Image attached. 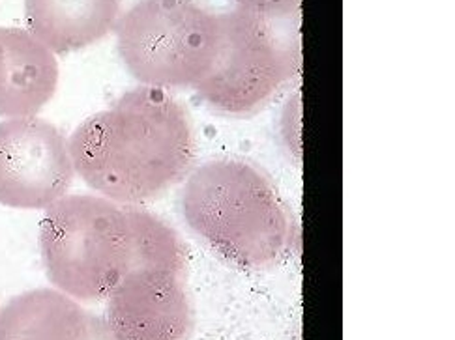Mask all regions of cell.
I'll return each instance as SVG.
<instances>
[{
    "label": "cell",
    "instance_id": "cell-5",
    "mask_svg": "<svg viewBox=\"0 0 455 340\" xmlns=\"http://www.w3.org/2000/svg\"><path fill=\"white\" fill-rule=\"evenodd\" d=\"M218 15V55L196 92L218 115L253 116L296 75L299 45L277 28L279 21L238 8Z\"/></svg>",
    "mask_w": 455,
    "mask_h": 340
},
{
    "label": "cell",
    "instance_id": "cell-9",
    "mask_svg": "<svg viewBox=\"0 0 455 340\" xmlns=\"http://www.w3.org/2000/svg\"><path fill=\"white\" fill-rule=\"evenodd\" d=\"M122 0H25L28 32L55 55H69L108 36L120 17Z\"/></svg>",
    "mask_w": 455,
    "mask_h": 340
},
{
    "label": "cell",
    "instance_id": "cell-4",
    "mask_svg": "<svg viewBox=\"0 0 455 340\" xmlns=\"http://www.w3.org/2000/svg\"><path fill=\"white\" fill-rule=\"evenodd\" d=\"M116 51L143 86L197 88L220 47V15L199 0H137L115 25Z\"/></svg>",
    "mask_w": 455,
    "mask_h": 340
},
{
    "label": "cell",
    "instance_id": "cell-11",
    "mask_svg": "<svg viewBox=\"0 0 455 340\" xmlns=\"http://www.w3.org/2000/svg\"><path fill=\"white\" fill-rule=\"evenodd\" d=\"M124 208L132 234V272H165L186 279L188 249L179 230L145 208Z\"/></svg>",
    "mask_w": 455,
    "mask_h": 340
},
{
    "label": "cell",
    "instance_id": "cell-6",
    "mask_svg": "<svg viewBox=\"0 0 455 340\" xmlns=\"http://www.w3.org/2000/svg\"><path fill=\"white\" fill-rule=\"evenodd\" d=\"M76 169L64 133L38 116L0 122V204L47 210L68 194Z\"/></svg>",
    "mask_w": 455,
    "mask_h": 340
},
{
    "label": "cell",
    "instance_id": "cell-10",
    "mask_svg": "<svg viewBox=\"0 0 455 340\" xmlns=\"http://www.w3.org/2000/svg\"><path fill=\"white\" fill-rule=\"evenodd\" d=\"M91 312L52 289L12 297L0 309V340H89Z\"/></svg>",
    "mask_w": 455,
    "mask_h": 340
},
{
    "label": "cell",
    "instance_id": "cell-12",
    "mask_svg": "<svg viewBox=\"0 0 455 340\" xmlns=\"http://www.w3.org/2000/svg\"><path fill=\"white\" fill-rule=\"evenodd\" d=\"M279 137L289 155L299 161L302 159V98L300 92L291 94L285 101L282 115H279Z\"/></svg>",
    "mask_w": 455,
    "mask_h": 340
},
{
    "label": "cell",
    "instance_id": "cell-1",
    "mask_svg": "<svg viewBox=\"0 0 455 340\" xmlns=\"http://www.w3.org/2000/svg\"><path fill=\"white\" fill-rule=\"evenodd\" d=\"M76 174L120 206L157 199L189 174L196 125L169 91L139 84L68 138Z\"/></svg>",
    "mask_w": 455,
    "mask_h": 340
},
{
    "label": "cell",
    "instance_id": "cell-7",
    "mask_svg": "<svg viewBox=\"0 0 455 340\" xmlns=\"http://www.w3.org/2000/svg\"><path fill=\"white\" fill-rule=\"evenodd\" d=\"M105 301L103 318L118 340H189L196 328L186 279L179 275L130 272Z\"/></svg>",
    "mask_w": 455,
    "mask_h": 340
},
{
    "label": "cell",
    "instance_id": "cell-14",
    "mask_svg": "<svg viewBox=\"0 0 455 340\" xmlns=\"http://www.w3.org/2000/svg\"><path fill=\"white\" fill-rule=\"evenodd\" d=\"M89 340H118L115 333L109 329L108 321H105L103 316L91 314V331H89Z\"/></svg>",
    "mask_w": 455,
    "mask_h": 340
},
{
    "label": "cell",
    "instance_id": "cell-3",
    "mask_svg": "<svg viewBox=\"0 0 455 340\" xmlns=\"http://www.w3.org/2000/svg\"><path fill=\"white\" fill-rule=\"evenodd\" d=\"M40 253L57 290L79 303L105 301L132 272L126 208L96 194L62 196L45 210Z\"/></svg>",
    "mask_w": 455,
    "mask_h": 340
},
{
    "label": "cell",
    "instance_id": "cell-15",
    "mask_svg": "<svg viewBox=\"0 0 455 340\" xmlns=\"http://www.w3.org/2000/svg\"><path fill=\"white\" fill-rule=\"evenodd\" d=\"M4 81H6V59H4L3 43H0V91H3Z\"/></svg>",
    "mask_w": 455,
    "mask_h": 340
},
{
    "label": "cell",
    "instance_id": "cell-2",
    "mask_svg": "<svg viewBox=\"0 0 455 340\" xmlns=\"http://www.w3.org/2000/svg\"><path fill=\"white\" fill-rule=\"evenodd\" d=\"M188 228L240 270H268L294 250L299 225L272 178L250 161L220 157L189 170L180 193Z\"/></svg>",
    "mask_w": 455,
    "mask_h": 340
},
{
    "label": "cell",
    "instance_id": "cell-8",
    "mask_svg": "<svg viewBox=\"0 0 455 340\" xmlns=\"http://www.w3.org/2000/svg\"><path fill=\"white\" fill-rule=\"evenodd\" d=\"M6 81L0 91V116H36L59 86V60L47 45L25 28L0 27Z\"/></svg>",
    "mask_w": 455,
    "mask_h": 340
},
{
    "label": "cell",
    "instance_id": "cell-13",
    "mask_svg": "<svg viewBox=\"0 0 455 340\" xmlns=\"http://www.w3.org/2000/svg\"><path fill=\"white\" fill-rule=\"evenodd\" d=\"M238 10L265 17L270 21H285L300 10L302 0H235Z\"/></svg>",
    "mask_w": 455,
    "mask_h": 340
}]
</instances>
